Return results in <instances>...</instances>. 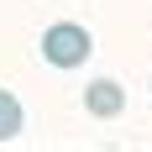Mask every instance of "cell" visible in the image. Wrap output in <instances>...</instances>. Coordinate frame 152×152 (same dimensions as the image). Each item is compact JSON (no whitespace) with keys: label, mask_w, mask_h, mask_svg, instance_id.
Returning <instances> with one entry per match:
<instances>
[{"label":"cell","mask_w":152,"mask_h":152,"mask_svg":"<svg viewBox=\"0 0 152 152\" xmlns=\"http://www.w3.org/2000/svg\"><path fill=\"white\" fill-rule=\"evenodd\" d=\"M84 110H89L94 121H115L126 110V89L115 84V79H94L89 89H84Z\"/></svg>","instance_id":"2"},{"label":"cell","mask_w":152,"mask_h":152,"mask_svg":"<svg viewBox=\"0 0 152 152\" xmlns=\"http://www.w3.org/2000/svg\"><path fill=\"white\" fill-rule=\"evenodd\" d=\"M21 126H26L21 100H16L11 89H0V142H16V137H21Z\"/></svg>","instance_id":"3"},{"label":"cell","mask_w":152,"mask_h":152,"mask_svg":"<svg viewBox=\"0 0 152 152\" xmlns=\"http://www.w3.org/2000/svg\"><path fill=\"white\" fill-rule=\"evenodd\" d=\"M94 53V37L79 21H53V26L42 31V58L53 63V68H79V63Z\"/></svg>","instance_id":"1"}]
</instances>
